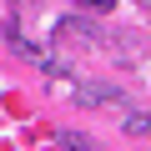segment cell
Here are the masks:
<instances>
[{
    "instance_id": "6da1fadb",
    "label": "cell",
    "mask_w": 151,
    "mask_h": 151,
    "mask_svg": "<svg viewBox=\"0 0 151 151\" xmlns=\"http://www.w3.org/2000/svg\"><path fill=\"white\" fill-rule=\"evenodd\" d=\"M55 35H60V40H76V45H91V40H101V35H96L86 20H60V25H55Z\"/></svg>"
},
{
    "instance_id": "277c9868",
    "label": "cell",
    "mask_w": 151,
    "mask_h": 151,
    "mask_svg": "<svg viewBox=\"0 0 151 151\" xmlns=\"http://www.w3.org/2000/svg\"><path fill=\"white\" fill-rule=\"evenodd\" d=\"M76 5H81V10H86V15H106V10H111V5H116V0H76Z\"/></svg>"
},
{
    "instance_id": "7a4b0ae2",
    "label": "cell",
    "mask_w": 151,
    "mask_h": 151,
    "mask_svg": "<svg viewBox=\"0 0 151 151\" xmlns=\"http://www.w3.org/2000/svg\"><path fill=\"white\" fill-rule=\"evenodd\" d=\"M126 136H151V111H141V116H126Z\"/></svg>"
},
{
    "instance_id": "3957f363",
    "label": "cell",
    "mask_w": 151,
    "mask_h": 151,
    "mask_svg": "<svg viewBox=\"0 0 151 151\" xmlns=\"http://www.w3.org/2000/svg\"><path fill=\"white\" fill-rule=\"evenodd\" d=\"M55 146H76V151H86V146H91V136H76V131H60V136H55Z\"/></svg>"
}]
</instances>
